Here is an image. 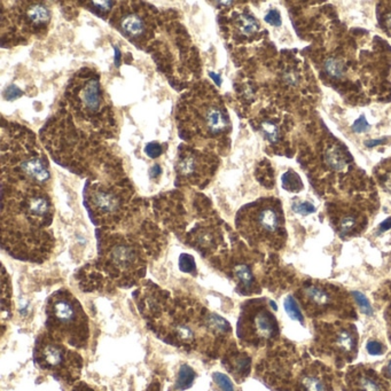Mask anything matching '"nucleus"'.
Wrapping results in <instances>:
<instances>
[{"instance_id": "f257e3e1", "label": "nucleus", "mask_w": 391, "mask_h": 391, "mask_svg": "<svg viewBox=\"0 0 391 391\" xmlns=\"http://www.w3.org/2000/svg\"><path fill=\"white\" fill-rule=\"evenodd\" d=\"M46 329L59 342L71 347L85 348L90 338L88 316L74 295L67 289H59L46 302Z\"/></svg>"}, {"instance_id": "f03ea898", "label": "nucleus", "mask_w": 391, "mask_h": 391, "mask_svg": "<svg viewBox=\"0 0 391 391\" xmlns=\"http://www.w3.org/2000/svg\"><path fill=\"white\" fill-rule=\"evenodd\" d=\"M238 227L247 238L272 241L283 230V216L271 201H261L242 209L238 215Z\"/></svg>"}, {"instance_id": "7ed1b4c3", "label": "nucleus", "mask_w": 391, "mask_h": 391, "mask_svg": "<svg viewBox=\"0 0 391 391\" xmlns=\"http://www.w3.org/2000/svg\"><path fill=\"white\" fill-rule=\"evenodd\" d=\"M34 356L36 365L43 370L54 371L55 375L67 381L75 380L83 366V359L78 353L68 350L48 334L40 335L36 341Z\"/></svg>"}, {"instance_id": "20e7f679", "label": "nucleus", "mask_w": 391, "mask_h": 391, "mask_svg": "<svg viewBox=\"0 0 391 391\" xmlns=\"http://www.w3.org/2000/svg\"><path fill=\"white\" fill-rule=\"evenodd\" d=\"M103 270L121 286H130L144 275L145 263L138 249L124 240H117L102 254Z\"/></svg>"}, {"instance_id": "39448f33", "label": "nucleus", "mask_w": 391, "mask_h": 391, "mask_svg": "<svg viewBox=\"0 0 391 391\" xmlns=\"http://www.w3.org/2000/svg\"><path fill=\"white\" fill-rule=\"evenodd\" d=\"M278 324L273 315L256 301L244 304L238 320V336L249 344H259L278 334Z\"/></svg>"}, {"instance_id": "423d86ee", "label": "nucleus", "mask_w": 391, "mask_h": 391, "mask_svg": "<svg viewBox=\"0 0 391 391\" xmlns=\"http://www.w3.org/2000/svg\"><path fill=\"white\" fill-rule=\"evenodd\" d=\"M85 204L93 221H109L118 216L123 200L116 190L95 186L85 194Z\"/></svg>"}, {"instance_id": "0eeeda50", "label": "nucleus", "mask_w": 391, "mask_h": 391, "mask_svg": "<svg viewBox=\"0 0 391 391\" xmlns=\"http://www.w3.org/2000/svg\"><path fill=\"white\" fill-rule=\"evenodd\" d=\"M201 123L203 130L208 134H218L229 126V118L220 106L216 103H208L206 107H202Z\"/></svg>"}, {"instance_id": "6e6552de", "label": "nucleus", "mask_w": 391, "mask_h": 391, "mask_svg": "<svg viewBox=\"0 0 391 391\" xmlns=\"http://www.w3.org/2000/svg\"><path fill=\"white\" fill-rule=\"evenodd\" d=\"M78 98L84 110L89 113L98 111L102 103L101 86L99 80L91 78L86 81L83 89L79 91Z\"/></svg>"}, {"instance_id": "1a4fd4ad", "label": "nucleus", "mask_w": 391, "mask_h": 391, "mask_svg": "<svg viewBox=\"0 0 391 391\" xmlns=\"http://www.w3.org/2000/svg\"><path fill=\"white\" fill-rule=\"evenodd\" d=\"M21 171L26 179H30L39 185H43L48 181L49 172L46 164H45L42 158L37 156H33L21 163Z\"/></svg>"}, {"instance_id": "9d476101", "label": "nucleus", "mask_w": 391, "mask_h": 391, "mask_svg": "<svg viewBox=\"0 0 391 391\" xmlns=\"http://www.w3.org/2000/svg\"><path fill=\"white\" fill-rule=\"evenodd\" d=\"M302 297L309 308L318 309V310L330 306L331 302H333L331 294L322 287H318V286L304 287L302 290Z\"/></svg>"}, {"instance_id": "9b49d317", "label": "nucleus", "mask_w": 391, "mask_h": 391, "mask_svg": "<svg viewBox=\"0 0 391 391\" xmlns=\"http://www.w3.org/2000/svg\"><path fill=\"white\" fill-rule=\"evenodd\" d=\"M200 160L195 154H185L178 162V174L180 177L188 180H197L200 177Z\"/></svg>"}, {"instance_id": "f8f14e48", "label": "nucleus", "mask_w": 391, "mask_h": 391, "mask_svg": "<svg viewBox=\"0 0 391 391\" xmlns=\"http://www.w3.org/2000/svg\"><path fill=\"white\" fill-rule=\"evenodd\" d=\"M351 385L354 391H385L382 382L368 372H359L353 375Z\"/></svg>"}, {"instance_id": "ddd939ff", "label": "nucleus", "mask_w": 391, "mask_h": 391, "mask_svg": "<svg viewBox=\"0 0 391 391\" xmlns=\"http://www.w3.org/2000/svg\"><path fill=\"white\" fill-rule=\"evenodd\" d=\"M121 28L123 33L130 36V37H139L146 30V24H145V21L142 16L135 14V13H131V14L123 16Z\"/></svg>"}, {"instance_id": "4468645a", "label": "nucleus", "mask_w": 391, "mask_h": 391, "mask_svg": "<svg viewBox=\"0 0 391 391\" xmlns=\"http://www.w3.org/2000/svg\"><path fill=\"white\" fill-rule=\"evenodd\" d=\"M325 162L330 169L335 171H343L348 166V161L344 152L338 147H333L326 152Z\"/></svg>"}, {"instance_id": "2eb2a0df", "label": "nucleus", "mask_w": 391, "mask_h": 391, "mask_svg": "<svg viewBox=\"0 0 391 391\" xmlns=\"http://www.w3.org/2000/svg\"><path fill=\"white\" fill-rule=\"evenodd\" d=\"M26 17L33 24L42 25L47 23L51 17L48 8L42 4H34L26 8Z\"/></svg>"}, {"instance_id": "dca6fc26", "label": "nucleus", "mask_w": 391, "mask_h": 391, "mask_svg": "<svg viewBox=\"0 0 391 391\" xmlns=\"http://www.w3.org/2000/svg\"><path fill=\"white\" fill-rule=\"evenodd\" d=\"M335 347L343 352H351L356 348L354 335L348 329H341L335 334Z\"/></svg>"}, {"instance_id": "f3484780", "label": "nucleus", "mask_w": 391, "mask_h": 391, "mask_svg": "<svg viewBox=\"0 0 391 391\" xmlns=\"http://www.w3.org/2000/svg\"><path fill=\"white\" fill-rule=\"evenodd\" d=\"M195 379V372L193 368H190L188 365H183L180 367L178 376L176 381V389L177 390H186L190 388Z\"/></svg>"}, {"instance_id": "a211bd4d", "label": "nucleus", "mask_w": 391, "mask_h": 391, "mask_svg": "<svg viewBox=\"0 0 391 391\" xmlns=\"http://www.w3.org/2000/svg\"><path fill=\"white\" fill-rule=\"evenodd\" d=\"M236 25H238L240 33L243 35H253L259 28L257 20L248 14H241L236 21Z\"/></svg>"}, {"instance_id": "6ab92c4d", "label": "nucleus", "mask_w": 391, "mask_h": 391, "mask_svg": "<svg viewBox=\"0 0 391 391\" xmlns=\"http://www.w3.org/2000/svg\"><path fill=\"white\" fill-rule=\"evenodd\" d=\"M303 388L305 391H328V385L324 379L316 374H308L302 380Z\"/></svg>"}, {"instance_id": "aec40b11", "label": "nucleus", "mask_w": 391, "mask_h": 391, "mask_svg": "<svg viewBox=\"0 0 391 391\" xmlns=\"http://www.w3.org/2000/svg\"><path fill=\"white\" fill-rule=\"evenodd\" d=\"M229 371L233 373H239L241 375H247L250 368V358L241 354L235 356L234 358H230V365L227 366Z\"/></svg>"}, {"instance_id": "412c9836", "label": "nucleus", "mask_w": 391, "mask_h": 391, "mask_svg": "<svg viewBox=\"0 0 391 391\" xmlns=\"http://www.w3.org/2000/svg\"><path fill=\"white\" fill-rule=\"evenodd\" d=\"M283 187L289 192H298L303 188V183L299 176L294 171H287L281 177Z\"/></svg>"}, {"instance_id": "4be33fe9", "label": "nucleus", "mask_w": 391, "mask_h": 391, "mask_svg": "<svg viewBox=\"0 0 391 391\" xmlns=\"http://www.w3.org/2000/svg\"><path fill=\"white\" fill-rule=\"evenodd\" d=\"M325 70L334 78H341L345 74V66L343 61L338 58H328L325 61Z\"/></svg>"}, {"instance_id": "5701e85b", "label": "nucleus", "mask_w": 391, "mask_h": 391, "mask_svg": "<svg viewBox=\"0 0 391 391\" xmlns=\"http://www.w3.org/2000/svg\"><path fill=\"white\" fill-rule=\"evenodd\" d=\"M235 276L239 280L240 285L244 288H250L254 283L253 272L247 265H239L235 267Z\"/></svg>"}, {"instance_id": "b1692460", "label": "nucleus", "mask_w": 391, "mask_h": 391, "mask_svg": "<svg viewBox=\"0 0 391 391\" xmlns=\"http://www.w3.org/2000/svg\"><path fill=\"white\" fill-rule=\"evenodd\" d=\"M284 305H285V310H286V312H287V315L292 318L293 320L299 321L301 324H303L304 317L302 315L301 310H299L296 299H295L293 296H288L287 298L285 299Z\"/></svg>"}, {"instance_id": "393cba45", "label": "nucleus", "mask_w": 391, "mask_h": 391, "mask_svg": "<svg viewBox=\"0 0 391 391\" xmlns=\"http://www.w3.org/2000/svg\"><path fill=\"white\" fill-rule=\"evenodd\" d=\"M262 132L264 134V137L269 140L270 143H276L279 140V129L274 123L270 121H265L262 123L261 125Z\"/></svg>"}, {"instance_id": "a878e982", "label": "nucleus", "mask_w": 391, "mask_h": 391, "mask_svg": "<svg viewBox=\"0 0 391 391\" xmlns=\"http://www.w3.org/2000/svg\"><path fill=\"white\" fill-rule=\"evenodd\" d=\"M179 267L185 273H195L197 264H195L194 257L188 254H183L179 258Z\"/></svg>"}, {"instance_id": "bb28decb", "label": "nucleus", "mask_w": 391, "mask_h": 391, "mask_svg": "<svg viewBox=\"0 0 391 391\" xmlns=\"http://www.w3.org/2000/svg\"><path fill=\"white\" fill-rule=\"evenodd\" d=\"M212 379L220 386L222 391H234L233 383H232V381L229 379V376H226L225 374H221V373H213Z\"/></svg>"}, {"instance_id": "cd10ccee", "label": "nucleus", "mask_w": 391, "mask_h": 391, "mask_svg": "<svg viewBox=\"0 0 391 391\" xmlns=\"http://www.w3.org/2000/svg\"><path fill=\"white\" fill-rule=\"evenodd\" d=\"M352 295H353L354 299H356V302L359 305V308H360V310L365 313V315L371 316L373 313V309H372V305L370 304V302H368V299L365 295L359 293V292H353Z\"/></svg>"}, {"instance_id": "c85d7f7f", "label": "nucleus", "mask_w": 391, "mask_h": 391, "mask_svg": "<svg viewBox=\"0 0 391 391\" xmlns=\"http://www.w3.org/2000/svg\"><path fill=\"white\" fill-rule=\"evenodd\" d=\"M292 208L294 212L299 213V215L303 216L310 215V213L316 211V207L310 202H294Z\"/></svg>"}, {"instance_id": "c756f323", "label": "nucleus", "mask_w": 391, "mask_h": 391, "mask_svg": "<svg viewBox=\"0 0 391 391\" xmlns=\"http://www.w3.org/2000/svg\"><path fill=\"white\" fill-rule=\"evenodd\" d=\"M357 225V220L353 216H345L340 221V232L343 234L350 233Z\"/></svg>"}, {"instance_id": "7c9ffc66", "label": "nucleus", "mask_w": 391, "mask_h": 391, "mask_svg": "<svg viewBox=\"0 0 391 391\" xmlns=\"http://www.w3.org/2000/svg\"><path fill=\"white\" fill-rule=\"evenodd\" d=\"M144 152L146 153V155H147L148 157H151V158H156V157H158V156H161V155H162V153H163V147H162L161 145L158 144V143L153 142V143L147 144L146 146H145Z\"/></svg>"}, {"instance_id": "2f4dec72", "label": "nucleus", "mask_w": 391, "mask_h": 391, "mask_svg": "<svg viewBox=\"0 0 391 391\" xmlns=\"http://www.w3.org/2000/svg\"><path fill=\"white\" fill-rule=\"evenodd\" d=\"M370 129H371V125L368 124L366 117L364 116V115H361L360 117H359L358 120L354 122L353 125H352L353 132H356V133L366 132V131H368Z\"/></svg>"}, {"instance_id": "473e14b6", "label": "nucleus", "mask_w": 391, "mask_h": 391, "mask_svg": "<svg viewBox=\"0 0 391 391\" xmlns=\"http://www.w3.org/2000/svg\"><path fill=\"white\" fill-rule=\"evenodd\" d=\"M366 349L368 353L372 354V356H380V354H382L384 351L383 345L380 342H377V341H370L366 345Z\"/></svg>"}, {"instance_id": "72a5a7b5", "label": "nucleus", "mask_w": 391, "mask_h": 391, "mask_svg": "<svg viewBox=\"0 0 391 391\" xmlns=\"http://www.w3.org/2000/svg\"><path fill=\"white\" fill-rule=\"evenodd\" d=\"M264 20H265L266 23H269L271 25H274V26H279L281 24V15H280L279 11H276V10H272L267 13Z\"/></svg>"}, {"instance_id": "f704fd0d", "label": "nucleus", "mask_w": 391, "mask_h": 391, "mask_svg": "<svg viewBox=\"0 0 391 391\" xmlns=\"http://www.w3.org/2000/svg\"><path fill=\"white\" fill-rule=\"evenodd\" d=\"M22 95V92L21 91L16 88V86H11V88H8L6 91H5V97L6 99L8 100H14L16 98H19Z\"/></svg>"}, {"instance_id": "c9c22d12", "label": "nucleus", "mask_w": 391, "mask_h": 391, "mask_svg": "<svg viewBox=\"0 0 391 391\" xmlns=\"http://www.w3.org/2000/svg\"><path fill=\"white\" fill-rule=\"evenodd\" d=\"M391 229V217L388 218V219H385L384 221H382L380 226H379V231L380 232H385Z\"/></svg>"}, {"instance_id": "e433bc0d", "label": "nucleus", "mask_w": 391, "mask_h": 391, "mask_svg": "<svg viewBox=\"0 0 391 391\" xmlns=\"http://www.w3.org/2000/svg\"><path fill=\"white\" fill-rule=\"evenodd\" d=\"M386 138H382V139H377V140H368V142H365V146L366 147H374L380 145L382 143H385Z\"/></svg>"}, {"instance_id": "4c0bfd02", "label": "nucleus", "mask_w": 391, "mask_h": 391, "mask_svg": "<svg viewBox=\"0 0 391 391\" xmlns=\"http://www.w3.org/2000/svg\"><path fill=\"white\" fill-rule=\"evenodd\" d=\"M160 174H161V167L158 165H154L151 169V171H149V175H151V177H153V178H155V177Z\"/></svg>"}, {"instance_id": "58836bf2", "label": "nucleus", "mask_w": 391, "mask_h": 391, "mask_svg": "<svg viewBox=\"0 0 391 391\" xmlns=\"http://www.w3.org/2000/svg\"><path fill=\"white\" fill-rule=\"evenodd\" d=\"M147 391H160V384H158V382H153V383L149 385Z\"/></svg>"}, {"instance_id": "ea45409f", "label": "nucleus", "mask_w": 391, "mask_h": 391, "mask_svg": "<svg viewBox=\"0 0 391 391\" xmlns=\"http://www.w3.org/2000/svg\"><path fill=\"white\" fill-rule=\"evenodd\" d=\"M120 59H121V53L118 51V48L115 47V63L116 66L120 65Z\"/></svg>"}, {"instance_id": "a19ab883", "label": "nucleus", "mask_w": 391, "mask_h": 391, "mask_svg": "<svg viewBox=\"0 0 391 391\" xmlns=\"http://www.w3.org/2000/svg\"><path fill=\"white\" fill-rule=\"evenodd\" d=\"M210 76H211V77H213V80H215V81H216V83H217V85H220V80H219V76H218V75H215V74H213V72H211V74H210Z\"/></svg>"}, {"instance_id": "79ce46f5", "label": "nucleus", "mask_w": 391, "mask_h": 391, "mask_svg": "<svg viewBox=\"0 0 391 391\" xmlns=\"http://www.w3.org/2000/svg\"><path fill=\"white\" fill-rule=\"evenodd\" d=\"M386 371H388V374L391 376V360L389 361L388 366H386Z\"/></svg>"}, {"instance_id": "37998d69", "label": "nucleus", "mask_w": 391, "mask_h": 391, "mask_svg": "<svg viewBox=\"0 0 391 391\" xmlns=\"http://www.w3.org/2000/svg\"><path fill=\"white\" fill-rule=\"evenodd\" d=\"M386 24H388V26L391 29V14H389V16H388V20H386Z\"/></svg>"}]
</instances>
